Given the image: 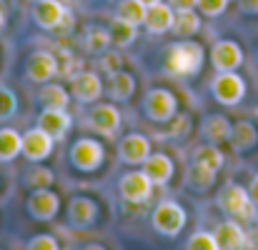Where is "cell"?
Listing matches in <instances>:
<instances>
[{
  "label": "cell",
  "instance_id": "obj_37",
  "mask_svg": "<svg viewBox=\"0 0 258 250\" xmlns=\"http://www.w3.org/2000/svg\"><path fill=\"white\" fill-rule=\"evenodd\" d=\"M228 3H231V0H198V8H196V10H198L203 18H218V15L226 13Z\"/></svg>",
  "mask_w": 258,
  "mask_h": 250
},
{
  "label": "cell",
  "instance_id": "obj_12",
  "mask_svg": "<svg viewBox=\"0 0 258 250\" xmlns=\"http://www.w3.org/2000/svg\"><path fill=\"white\" fill-rule=\"evenodd\" d=\"M68 15H71V10L60 0H35V5H33V20L43 30L60 33Z\"/></svg>",
  "mask_w": 258,
  "mask_h": 250
},
{
  "label": "cell",
  "instance_id": "obj_31",
  "mask_svg": "<svg viewBox=\"0 0 258 250\" xmlns=\"http://www.w3.org/2000/svg\"><path fill=\"white\" fill-rule=\"evenodd\" d=\"M108 45H113L108 30H103V28H88L86 30V35H83V48H86L88 53L103 55V53L108 50Z\"/></svg>",
  "mask_w": 258,
  "mask_h": 250
},
{
  "label": "cell",
  "instance_id": "obj_7",
  "mask_svg": "<svg viewBox=\"0 0 258 250\" xmlns=\"http://www.w3.org/2000/svg\"><path fill=\"white\" fill-rule=\"evenodd\" d=\"M153 183H151V178L143 173V170H131V173H125L120 180H118V193H120V198L125 200V203H131V205H143V203H148L151 198H153Z\"/></svg>",
  "mask_w": 258,
  "mask_h": 250
},
{
  "label": "cell",
  "instance_id": "obj_5",
  "mask_svg": "<svg viewBox=\"0 0 258 250\" xmlns=\"http://www.w3.org/2000/svg\"><path fill=\"white\" fill-rule=\"evenodd\" d=\"M143 115H146L151 123L166 125L171 118L178 115V98L173 95L171 90H166V88H153V90H148L146 98H143Z\"/></svg>",
  "mask_w": 258,
  "mask_h": 250
},
{
  "label": "cell",
  "instance_id": "obj_46",
  "mask_svg": "<svg viewBox=\"0 0 258 250\" xmlns=\"http://www.w3.org/2000/svg\"><path fill=\"white\" fill-rule=\"evenodd\" d=\"M256 220H258V213H256Z\"/></svg>",
  "mask_w": 258,
  "mask_h": 250
},
{
  "label": "cell",
  "instance_id": "obj_34",
  "mask_svg": "<svg viewBox=\"0 0 258 250\" xmlns=\"http://www.w3.org/2000/svg\"><path fill=\"white\" fill-rule=\"evenodd\" d=\"M185 250H221L218 243H216V235L213 233H206V230H198L188 238L185 243Z\"/></svg>",
  "mask_w": 258,
  "mask_h": 250
},
{
  "label": "cell",
  "instance_id": "obj_44",
  "mask_svg": "<svg viewBox=\"0 0 258 250\" xmlns=\"http://www.w3.org/2000/svg\"><path fill=\"white\" fill-rule=\"evenodd\" d=\"M83 250H105L103 245H98V243H90V245H86Z\"/></svg>",
  "mask_w": 258,
  "mask_h": 250
},
{
  "label": "cell",
  "instance_id": "obj_30",
  "mask_svg": "<svg viewBox=\"0 0 258 250\" xmlns=\"http://www.w3.org/2000/svg\"><path fill=\"white\" fill-rule=\"evenodd\" d=\"M53 183H55V173L50 168L40 165V163H33V168H28V173H25V185L33 188V190L50 188Z\"/></svg>",
  "mask_w": 258,
  "mask_h": 250
},
{
  "label": "cell",
  "instance_id": "obj_42",
  "mask_svg": "<svg viewBox=\"0 0 258 250\" xmlns=\"http://www.w3.org/2000/svg\"><path fill=\"white\" fill-rule=\"evenodd\" d=\"M248 193H251V198H253V203L258 205V175L251 180V185H248Z\"/></svg>",
  "mask_w": 258,
  "mask_h": 250
},
{
  "label": "cell",
  "instance_id": "obj_20",
  "mask_svg": "<svg viewBox=\"0 0 258 250\" xmlns=\"http://www.w3.org/2000/svg\"><path fill=\"white\" fill-rule=\"evenodd\" d=\"M98 220V203L93 198L78 195L68 203V223L76 228H90Z\"/></svg>",
  "mask_w": 258,
  "mask_h": 250
},
{
  "label": "cell",
  "instance_id": "obj_24",
  "mask_svg": "<svg viewBox=\"0 0 258 250\" xmlns=\"http://www.w3.org/2000/svg\"><path fill=\"white\" fill-rule=\"evenodd\" d=\"M231 130H233L231 120H228L226 115H221V113H213V115H208V118L203 120V135H206V140L213 143V145L226 143V140L231 138Z\"/></svg>",
  "mask_w": 258,
  "mask_h": 250
},
{
  "label": "cell",
  "instance_id": "obj_39",
  "mask_svg": "<svg viewBox=\"0 0 258 250\" xmlns=\"http://www.w3.org/2000/svg\"><path fill=\"white\" fill-rule=\"evenodd\" d=\"M175 13H185V10H196L198 8V0H168Z\"/></svg>",
  "mask_w": 258,
  "mask_h": 250
},
{
  "label": "cell",
  "instance_id": "obj_8",
  "mask_svg": "<svg viewBox=\"0 0 258 250\" xmlns=\"http://www.w3.org/2000/svg\"><path fill=\"white\" fill-rule=\"evenodd\" d=\"M120 123H123V115H120L115 103H100L98 100L88 113V128L98 135H105V138H113L120 130Z\"/></svg>",
  "mask_w": 258,
  "mask_h": 250
},
{
  "label": "cell",
  "instance_id": "obj_16",
  "mask_svg": "<svg viewBox=\"0 0 258 250\" xmlns=\"http://www.w3.org/2000/svg\"><path fill=\"white\" fill-rule=\"evenodd\" d=\"M35 125L43 128V130L58 143V140H66V138H68V133H71V128H73V115H71L68 110H48V108H45V110L38 115Z\"/></svg>",
  "mask_w": 258,
  "mask_h": 250
},
{
  "label": "cell",
  "instance_id": "obj_3",
  "mask_svg": "<svg viewBox=\"0 0 258 250\" xmlns=\"http://www.w3.org/2000/svg\"><path fill=\"white\" fill-rule=\"evenodd\" d=\"M188 223V215L183 210V205H178L175 200H163L156 205L153 215H151V225L158 235L163 238H178L180 230L185 228Z\"/></svg>",
  "mask_w": 258,
  "mask_h": 250
},
{
  "label": "cell",
  "instance_id": "obj_38",
  "mask_svg": "<svg viewBox=\"0 0 258 250\" xmlns=\"http://www.w3.org/2000/svg\"><path fill=\"white\" fill-rule=\"evenodd\" d=\"M25 250H60V245H58V240H55L53 235L40 233V235H33V238L28 240Z\"/></svg>",
  "mask_w": 258,
  "mask_h": 250
},
{
  "label": "cell",
  "instance_id": "obj_13",
  "mask_svg": "<svg viewBox=\"0 0 258 250\" xmlns=\"http://www.w3.org/2000/svg\"><path fill=\"white\" fill-rule=\"evenodd\" d=\"M151 153H153L151 138L143 135V133H128L118 143V158L125 165H143L151 158Z\"/></svg>",
  "mask_w": 258,
  "mask_h": 250
},
{
  "label": "cell",
  "instance_id": "obj_18",
  "mask_svg": "<svg viewBox=\"0 0 258 250\" xmlns=\"http://www.w3.org/2000/svg\"><path fill=\"white\" fill-rule=\"evenodd\" d=\"M143 173L151 178L153 185L163 188V185L171 183L173 175H175V163H173V158L168 153H151V158L143 163Z\"/></svg>",
  "mask_w": 258,
  "mask_h": 250
},
{
  "label": "cell",
  "instance_id": "obj_22",
  "mask_svg": "<svg viewBox=\"0 0 258 250\" xmlns=\"http://www.w3.org/2000/svg\"><path fill=\"white\" fill-rule=\"evenodd\" d=\"M71 90L63 88L60 83H45L40 85V93H38V103L48 110H68L71 105Z\"/></svg>",
  "mask_w": 258,
  "mask_h": 250
},
{
  "label": "cell",
  "instance_id": "obj_2",
  "mask_svg": "<svg viewBox=\"0 0 258 250\" xmlns=\"http://www.w3.org/2000/svg\"><path fill=\"white\" fill-rule=\"evenodd\" d=\"M218 208L228 215V218H233V220H243V223H248V220H253L256 218V203H253V198H251V193H248V188H243V185H238V183H228L221 193H218Z\"/></svg>",
  "mask_w": 258,
  "mask_h": 250
},
{
  "label": "cell",
  "instance_id": "obj_29",
  "mask_svg": "<svg viewBox=\"0 0 258 250\" xmlns=\"http://www.w3.org/2000/svg\"><path fill=\"white\" fill-rule=\"evenodd\" d=\"M146 5L138 3V0H120L118 3V10H115V18L131 23V25H143L146 23Z\"/></svg>",
  "mask_w": 258,
  "mask_h": 250
},
{
  "label": "cell",
  "instance_id": "obj_14",
  "mask_svg": "<svg viewBox=\"0 0 258 250\" xmlns=\"http://www.w3.org/2000/svg\"><path fill=\"white\" fill-rule=\"evenodd\" d=\"M28 213L33 220H40V223H48L58 215L60 210V195L53 193L50 188H40V190H33L28 203H25Z\"/></svg>",
  "mask_w": 258,
  "mask_h": 250
},
{
  "label": "cell",
  "instance_id": "obj_43",
  "mask_svg": "<svg viewBox=\"0 0 258 250\" xmlns=\"http://www.w3.org/2000/svg\"><path fill=\"white\" fill-rule=\"evenodd\" d=\"M138 3H143L146 8H151V5H156V3H163V0H138Z\"/></svg>",
  "mask_w": 258,
  "mask_h": 250
},
{
  "label": "cell",
  "instance_id": "obj_45",
  "mask_svg": "<svg viewBox=\"0 0 258 250\" xmlns=\"http://www.w3.org/2000/svg\"><path fill=\"white\" fill-rule=\"evenodd\" d=\"M5 23V13H3V8H0V25Z\"/></svg>",
  "mask_w": 258,
  "mask_h": 250
},
{
  "label": "cell",
  "instance_id": "obj_4",
  "mask_svg": "<svg viewBox=\"0 0 258 250\" xmlns=\"http://www.w3.org/2000/svg\"><path fill=\"white\" fill-rule=\"evenodd\" d=\"M68 160L81 173H95L105 163V148L98 138H78L68 150Z\"/></svg>",
  "mask_w": 258,
  "mask_h": 250
},
{
  "label": "cell",
  "instance_id": "obj_33",
  "mask_svg": "<svg viewBox=\"0 0 258 250\" xmlns=\"http://www.w3.org/2000/svg\"><path fill=\"white\" fill-rule=\"evenodd\" d=\"M216 175H218V173H213V170H208V168H201L193 163L190 170H188V185H190L193 190L203 193V190H208V188L216 183Z\"/></svg>",
  "mask_w": 258,
  "mask_h": 250
},
{
  "label": "cell",
  "instance_id": "obj_27",
  "mask_svg": "<svg viewBox=\"0 0 258 250\" xmlns=\"http://www.w3.org/2000/svg\"><path fill=\"white\" fill-rule=\"evenodd\" d=\"M108 33H110V43H113L115 48H128V45H133L136 38H138V25H131V23L120 20V18H113Z\"/></svg>",
  "mask_w": 258,
  "mask_h": 250
},
{
  "label": "cell",
  "instance_id": "obj_11",
  "mask_svg": "<svg viewBox=\"0 0 258 250\" xmlns=\"http://www.w3.org/2000/svg\"><path fill=\"white\" fill-rule=\"evenodd\" d=\"M55 140L38 125H33L30 130L23 133V158L30 163H43L53 155Z\"/></svg>",
  "mask_w": 258,
  "mask_h": 250
},
{
  "label": "cell",
  "instance_id": "obj_15",
  "mask_svg": "<svg viewBox=\"0 0 258 250\" xmlns=\"http://www.w3.org/2000/svg\"><path fill=\"white\" fill-rule=\"evenodd\" d=\"M68 90H71L73 100H78V103H83V105H95V103L103 98L105 85H103L98 73L81 70V73L71 80V88H68Z\"/></svg>",
  "mask_w": 258,
  "mask_h": 250
},
{
  "label": "cell",
  "instance_id": "obj_21",
  "mask_svg": "<svg viewBox=\"0 0 258 250\" xmlns=\"http://www.w3.org/2000/svg\"><path fill=\"white\" fill-rule=\"evenodd\" d=\"M136 93V78L128 73V70H118L113 75H108V83H105V95L113 100V103H128Z\"/></svg>",
  "mask_w": 258,
  "mask_h": 250
},
{
  "label": "cell",
  "instance_id": "obj_10",
  "mask_svg": "<svg viewBox=\"0 0 258 250\" xmlns=\"http://www.w3.org/2000/svg\"><path fill=\"white\" fill-rule=\"evenodd\" d=\"M246 55H243V48L231 40V38H223V40H216L213 48H211V65L218 70V73H233L243 65Z\"/></svg>",
  "mask_w": 258,
  "mask_h": 250
},
{
  "label": "cell",
  "instance_id": "obj_23",
  "mask_svg": "<svg viewBox=\"0 0 258 250\" xmlns=\"http://www.w3.org/2000/svg\"><path fill=\"white\" fill-rule=\"evenodd\" d=\"M228 143L233 145V150H238V153H248L251 148H256V143H258V128L251 123V120H241V123H236L233 130H231Z\"/></svg>",
  "mask_w": 258,
  "mask_h": 250
},
{
  "label": "cell",
  "instance_id": "obj_32",
  "mask_svg": "<svg viewBox=\"0 0 258 250\" xmlns=\"http://www.w3.org/2000/svg\"><path fill=\"white\" fill-rule=\"evenodd\" d=\"M166 125H168V128L163 130V138H171V140H183V138H188V135H190L193 120H190V115H188V113H178V115H175V118H171Z\"/></svg>",
  "mask_w": 258,
  "mask_h": 250
},
{
  "label": "cell",
  "instance_id": "obj_26",
  "mask_svg": "<svg viewBox=\"0 0 258 250\" xmlns=\"http://www.w3.org/2000/svg\"><path fill=\"white\" fill-rule=\"evenodd\" d=\"M178 40H190L193 35L201 33V13L198 10H185V13H175V23L173 30Z\"/></svg>",
  "mask_w": 258,
  "mask_h": 250
},
{
  "label": "cell",
  "instance_id": "obj_17",
  "mask_svg": "<svg viewBox=\"0 0 258 250\" xmlns=\"http://www.w3.org/2000/svg\"><path fill=\"white\" fill-rule=\"evenodd\" d=\"M213 235H216V243H218L221 250H246V235H248V230H243V225L238 220H233V218L218 223L216 230H213Z\"/></svg>",
  "mask_w": 258,
  "mask_h": 250
},
{
  "label": "cell",
  "instance_id": "obj_41",
  "mask_svg": "<svg viewBox=\"0 0 258 250\" xmlns=\"http://www.w3.org/2000/svg\"><path fill=\"white\" fill-rule=\"evenodd\" d=\"M246 250H258V228L256 230H248V235H246Z\"/></svg>",
  "mask_w": 258,
  "mask_h": 250
},
{
  "label": "cell",
  "instance_id": "obj_28",
  "mask_svg": "<svg viewBox=\"0 0 258 250\" xmlns=\"http://www.w3.org/2000/svg\"><path fill=\"white\" fill-rule=\"evenodd\" d=\"M193 163L201 168H208V170H213V173H218V170L223 168V163H226V158H223V153L218 150V145L208 143V145H198V148H196Z\"/></svg>",
  "mask_w": 258,
  "mask_h": 250
},
{
  "label": "cell",
  "instance_id": "obj_6",
  "mask_svg": "<svg viewBox=\"0 0 258 250\" xmlns=\"http://www.w3.org/2000/svg\"><path fill=\"white\" fill-rule=\"evenodd\" d=\"M211 95L216 98L218 105L236 108L246 98V80L236 70L233 73H216V78L211 80Z\"/></svg>",
  "mask_w": 258,
  "mask_h": 250
},
{
  "label": "cell",
  "instance_id": "obj_19",
  "mask_svg": "<svg viewBox=\"0 0 258 250\" xmlns=\"http://www.w3.org/2000/svg\"><path fill=\"white\" fill-rule=\"evenodd\" d=\"M173 23H175V10H173L168 3H156L146 10V30L151 35H166L173 30Z\"/></svg>",
  "mask_w": 258,
  "mask_h": 250
},
{
  "label": "cell",
  "instance_id": "obj_1",
  "mask_svg": "<svg viewBox=\"0 0 258 250\" xmlns=\"http://www.w3.org/2000/svg\"><path fill=\"white\" fill-rule=\"evenodd\" d=\"M206 50L201 43L190 40H175L166 50V70L175 78H196L203 70Z\"/></svg>",
  "mask_w": 258,
  "mask_h": 250
},
{
  "label": "cell",
  "instance_id": "obj_36",
  "mask_svg": "<svg viewBox=\"0 0 258 250\" xmlns=\"http://www.w3.org/2000/svg\"><path fill=\"white\" fill-rule=\"evenodd\" d=\"M98 65H100V70H103L105 75H113V73L123 70V55H120L118 50H105V53L100 55Z\"/></svg>",
  "mask_w": 258,
  "mask_h": 250
},
{
  "label": "cell",
  "instance_id": "obj_9",
  "mask_svg": "<svg viewBox=\"0 0 258 250\" xmlns=\"http://www.w3.org/2000/svg\"><path fill=\"white\" fill-rule=\"evenodd\" d=\"M25 75H28L30 83H38V85L50 83L55 75H60V60H58V55H53L48 50L30 53L28 60H25Z\"/></svg>",
  "mask_w": 258,
  "mask_h": 250
},
{
  "label": "cell",
  "instance_id": "obj_35",
  "mask_svg": "<svg viewBox=\"0 0 258 250\" xmlns=\"http://www.w3.org/2000/svg\"><path fill=\"white\" fill-rule=\"evenodd\" d=\"M18 113V95L10 88H0V120H10Z\"/></svg>",
  "mask_w": 258,
  "mask_h": 250
},
{
  "label": "cell",
  "instance_id": "obj_25",
  "mask_svg": "<svg viewBox=\"0 0 258 250\" xmlns=\"http://www.w3.org/2000/svg\"><path fill=\"white\" fill-rule=\"evenodd\" d=\"M23 155V135L15 128H0V163H13Z\"/></svg>",
  "mask_w": 258,
  "mask_h": 250
},
{
  "label": "cell",
  "instance_id": "obj_40",
  "mask_svg": "<svg viewBox=\"0 0 258 250\" xmlns=\"http://www.w3.org/2000/svg\"><path fill=\"white\" fill-rule=\"evenodd\" d=\"M246 15H258V0H238Z\"/></svg>",
  "mask_w": 258,
  "mask_h": 250
}]
</instances>
